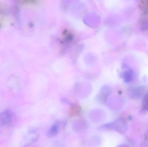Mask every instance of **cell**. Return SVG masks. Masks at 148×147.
I'll use <instances>...</instances> for the list:
<instances>
[{"label": "cell", "instance_id": "6da1fadb", "mask_svg": "<svg viewBox=\"0 0 148 147\" xmlns=\"http://www.w3.org/2000/svg\"><path fill=\"white\" fill-rule=\"evenodd\" d=\"M127 124L125 119L120 117L115 121L106 123L101 126L99 130L101 131L114 130L120 133H123L127 131Z\"/></svg>", "mask_w": 148, "mask_h": 147}, {"label": "cell", "instance_id": "7a4b0ae2", "mask_svg": "<svg viewBox=\"0 0 148 147\" xmlns=\"http://www.w3.org/2000/svg\"><path fill=\"white\" fill-rule=\"evenodd\" d=\"M145 92L146 88L143 86H132L128 90L130 97L135 100H138L143 98Z\"/></svg>", "mask_w": 148, "mask_h": 147}, {"label": "cell", "instance_id": "3957f363", "mask_svg": "<svg viewBox=\"0 0 148 147\" xmlns=\"http://www.w3.org/2000/svg\"><path fill=\"white\" fill-rule=\"evenodd\" d=\"M105 116L104 112L99 109L91 110L89 114L90 120L96 123L102 122L104 120Z\"/></svg>", "mask_w": 148, "mask_h": 147}, {"label": "cell", "instance_id": "277c9868", "mask_svg": "<svg viewBox=\"0 0 148 147\" xmlns=\"http://www.w3.org/2000/svg\"><path fill=\"white\" fill-rule=\"evenodd\" d=\"M13 121V115L11 111L5 110L0 114V124L2 126L10 125Z\"/></svg>", "mask_w": 148, "mask_h": 147}, {"label": "cell", "instance_id": "5b68a950", "mask_svg": "<svg viewBox=\"0 0 148 147\" xmlns=\"http://www.w3.org/2000/svg\"><path fill=\"white\" fill-rule=\"evenodd\" d=\"M88 124L85 120H78L75 121L73 123V129L77 133L82 132L88 128Z\"/></svg>", "mask_w": 148, "mask_h": 147}, {"label": "cell", "instance_id": "8992f818", "mask_svg": "<svg viewBox=\"0 0 148 147\" xmlns=\"http://www.w3.org/2000/svg\"><path fill=\"white\" fill-rule=\"evenodd\" d=\"M60 129V124L58 123L53 124L48 132L47 136L49 138L55 137L58 135Z\"/></svg>", "mask_w": 148, "mask_h": 147}, {"label": "cell", "instance_id": "52a82bcc", "mask_svg": "<svg viewBox=\"0 0 148 147\" xmlns=\"http://www.w3.org/2000/svg\"><path fill=\"white\" fill-rule=\"evenodd\" d=\"M124 80L126 83H128L132 81L134 78V72L131 69H128L124 73Z\"/></svg>", "mask_w": 148, "mask_h": 147}, {"label": "cell", "instance_id": "ba28073f", "mask_svg": "<svg viewBox=\"0 0 148 147\" xmlns=\"http://www.w3.org/2000/svg\"><path fill=\"white\" fill-rule=\"evenodd\" d=\"M101 142V138L98 136H95L90 138V143L91 146H98Z\"/></svg>", "mask_w": 148, "mask_h": 147}, {"label": "cell", "instance_id": "9c48e42d", "mask_svg": "<svg viewBox=\"0 0 148 147\" xmlns=\"http://www.w3.org/2000/svg\"><path fill=\"white\" fill-rule=\"evenodd\" d=\"M142 110L144 112L148 111V93H146L143 97L142 101Z\"/></svg>", "mask_w": 148, "mask_h": 147}, {"label": "cell", "instance_id": "30bf717a", "mask_svg": "<svg viewBox=\"0 0 148 147\" xmlns=\"http://www.w3.org/2000/svg\"><path fill=\"white\" fill-rule=\"evenodd\" d=\"M70 113L71 115H75L76 114H78V113H80L81 108L80 107H77V106H73L70 108Z\"/></svg>", "mask_w": 148, "mask_h": 147}, {"label": "cell", "instance_id": "8fae6325", "mask_svg": "<svg viewBox=\"0 0 148 147\" xmlns=\"http://www.w3.org/2000/svg\"><path fill=\"white\" fill-rule=\"evenodd\" d=\"M140 28L143 31H146L148 29V22L143 21L141 23Z\"/></svg>", "mask_w": 148, "mask_h": 147}, {"label": "cell", "instance_id": "7c38bea8", "mask_svg": "<svg viewBox=\"0 0 148 147\" xmlns=\"http://www.w3.org/2000/svg\"></svg>", "mask_w": 148, "mask_h": 147}]
</instances>
